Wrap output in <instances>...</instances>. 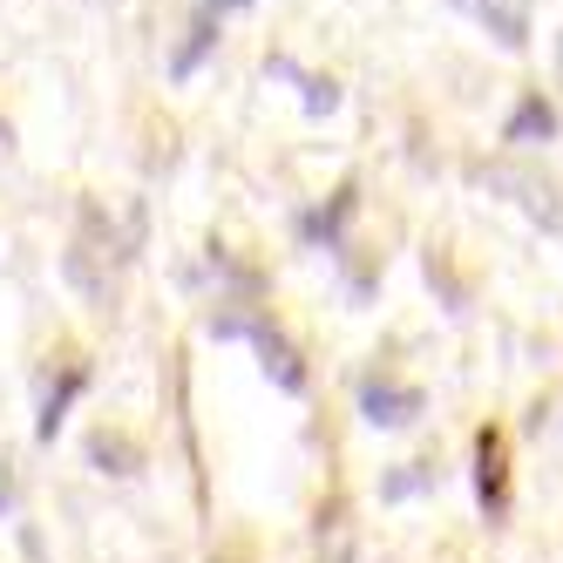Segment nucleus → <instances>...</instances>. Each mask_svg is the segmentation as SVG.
<instances>
[{"label": "nucleus", "instance_id": "obj_11", "mask_svg": "<svg viewBox=\"0 0 563 563\" xmlns=\"http://www.w3.org/2000/svg\"><path fill=\"white\" fill-rule=\"evenodd\" d=\"M211 42H218V21H211V14H197V21H190V42L177 48V62H170V68H177V75H190V68H197V55H205Z\"/></svg>", "mask_w": 563, "mask_h": 563}, {"label": "nucleus", "instance_id": "obj_15", "mask_svg": "<svg viewBox=\"0 0 563 563\" xmlns=\"http://www.w3.org/2000/svg\"><path fill=\"white\" fill-rule=\"evenodd\" d=\"M333 563H353V556H333Z\"/></svg>", "mask_w": 563, "mask_h": 563}, {"label": "nucleus", "instance_id": "obj_3", "mask_svg": "<svg viewBox=\"0 0 563 563\" xmlns=\"http://www.w3.org/2000/svg\"><path fill=\"white\" fill-rule=\"evenodd\" d=\"M421 387H400V380H360V415H367L374 428H408L421 421Z\"/></svg>", "mask_w": 563, "mask_h": 563}, {"label": "nucleus", "instance_id": "obj_8", "mask_svg": "<svg viewBox=\"0 0 563 563\" xmlns=\"http://www.w3.org/2000/svg\"><path fill=\"white\" fill-rule=\"evenodd\" d=\"M346 211H353V190H340L327 211H306V218H299L306 245H340V224H346Z\"/></svg>", "mask_w": 563, "mask_h": 563}, {"label": "nucleus", "instance_id": "obj_9", "mask_svg": "<svg viewBox=\"0 0 563 563\" xmlns=\"http://www.w3.org/2000/svg\"><path fill=\"white\" fill-rule=\"evenodd\" d=\"M550 136H556V115L543 109V96H530L509 115V143H550Z\"/></svg>", "mask_w": 563, "mask_h": 563}, {"label": "nucleus", "instance_id": "obj_10", "mask_svg": "<svg viewBox=\"0 0 563 563\" xmlns=\"http://www.w3.org/2000/svg\"><path fill=\"white\" fill-rule=\"evenodd\" d=\"M272 75H292V82L306 89V115H333V109H340V89L319 82V75H299L292 62H272Z\"/></svg>", "mask_w": 563, "mask_h": 563}, {"label": "nucleus", "instance_id": "obj_1", "mask_svg": "<svg viewBox=\"0 0 563 563\" xmlns=\"http://www.w3.org/2000/svg\"><path fill=\"white\" fill-rule=\"evenodd\" d=\"M211 340H252L258 346V367H265V380L278 387V394H306V367H299V353H292V340L278 333V327H265L258 312H218L211 319Z\"/></svg>", "mask_w": 563, "mask_h": 563}, {"label": "nucleus", "instance_id": "obj_13", "mask_svg": "<svg viewBox=\"0 0 563 563\" xmlns=\"http://www.w3.org/2000/svg\"><path fill=\"white\" fill-rule=\"evenodd\" d=\"M0 509H14V468H8V455H0Z\"/></svg>", "mask_w": 563, "mask_h": 563}, {"label": "nucleus", "instance_id": "obj_12", "mask_svg": "<svg viewBox=\"0 0 563 563\" xmlns=\"http://www.w3.org/2000/svg\"><path fill=\"white\" fill-rule=\"evenodd\" d=\"M421 482H428V462H408V468H400V475L387 482V496H415Z\"/></svg>", "mask_w": 563, "mask_h": 563}, {"label": "nucleus", "instance_id": "obj_5", "mask_svg": "<svg viewBox=\"0 0 563 563\" xmlns=\"http://www.w3.org/2000/svg\"><path fill=\"white\" fill-rule=\"evenodd\" d=\"M455 8H462L475 27H489L503 48H522V42H530V0H455Z\"/></svg>", "mask_w": 563, "mask_h": 563}, {"label": "nucleus", "instance_id": "obj_4", "mask_svg": "<svg viewBox=\"0 0 563 563\" xmlns=\"http://www.w3.org/2000/svg\"><path fill=\"white\" fill-rule=\"evenodd\" d=\"M475 496H482V509H489V516L509 509V462H503V434L496 428L475 434Z\"/></svg>", "mask_w": 563, "mask_h": 563}, {"label": "nucleus", "instance_id": "obj_2", "mask_svg": "<svg viewBox=\"0 0 563 563\" xmlns=\"http://www.w3.org/2000/svg\"><path fill=\"white\" fill-rule=\"evenodd\" d=\"M130 238H115L109 231V218L89 205L82 211V231H75V252H68V278H75V286H82L89 299H109V286H115V272H123L130 265Z\"/></svg>", "mask_w": 563, "mask_h": 563}, {"label": "nucleus", "instance_id": "obj_7", "mask_svg": "<svg viewBox=\"0 0 563 563\" xmlns=\"http://www.w3.org/2000/svg\"><path fill=\"white\" fill-rule=\"evenodd\" d=\"M82 380H89L82 367H68L62 380H48V394H42V421H34V434H42V441H55V434H62V421H68V400L82 394Z\"/></svg>", "mask_w": 563, "mask_h": 563}, {"label": "nucleus", "instance_id": "obj_6", "mask_svg": "<svg viewBox=\"0 0 563 563\" xmlns=\"http://www.w3.org/2000/svg\"><path fill=\"white\" fill-rule=\"evenodd\" d=\"M482 184L516 190V205H522V211H537V218H550V224L563 231V205H556V190H550V184H537L530 170H482Z\"/></svg>", "mask_w": 563, "mask_h": 563}, {"label": "nucleus", "instance_id": "obj_14", "mask_svg": "<svg viewBox=\"0 0 563 563\" xmlns=\"http://www.w3.org/2000/svg\"><path fill=\"white\" fill-rule=\"evenodd\" d=\"M231 8H245V0H205V14L218 21V14H231Z\"/></svg>", "mask_w": 563, "mask_h": 563}]
</instances>
